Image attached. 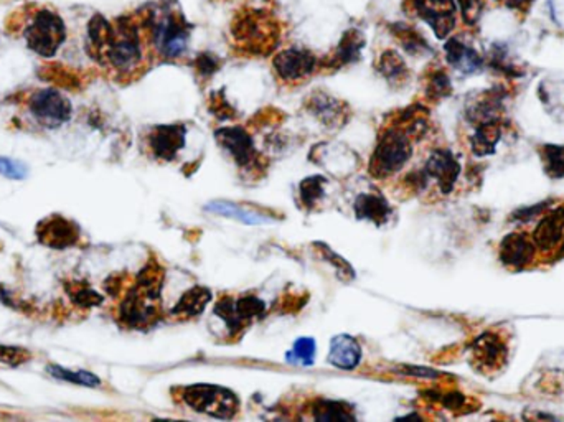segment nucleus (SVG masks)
I'll return each mask as SVG.
<instances>
[{
	"label": "nucleus",
	"instance_id": "nucleus-1",
	"mask_svg": "<svg viewBox=\"0 0 564 422\" xmlns=\"http://www.w3.org/2000/svg\"><path fill=\"white\" fill-rule=\"evenodd\" d=\"M152 20L149 13L144 19L122 17L111 23L108 40L94 58L102 67L110 68L119 78H133L145 67L152 42Z\"/></svg>",
	"mask_w": 564,
	"mask_h": 422
},
{
	"label": "nucleus",
	"instance_id": "nucleus-2",
	"mask_svg": "<svg viewBox=\"0 0 564 422\" xmlns=\"http://www.w3.org/2000/svg\"><path fill=\"white\" fill-rule=\"evenodd\" d=\"M164 272L159 266H147L139 274L133 289L122 297L118 319L129 329L151 327L159 319V297Z\"/></svg>",
	"mask_w": 564,
	"mask_h": 422
},
{
	"label": "nucleus",
	"instance_id": "nucleus-3",
	"mask_svg": "<svg viewBox=\"0 0 564 422\" xmlns=\"http://www.w3.org/2000/svg\"><path fill=\"white\" fill-rule=\"evenodd\" d=\"M413 139L414 135L399 123L395 121L381 134L380 142L370 162V172L376 178L393 177L401 168L410 162L413 156Z\"/></svg>",
	"mask_w": 564,
	"mask_h": 422
},
{
	"label": "nucleus",
	"instance_id": "nucleus-4",
	"mask_svg": "<svg viewBox=\"0 0 564 422\" xmlns=\"http://www.w3.org/2000/svg\"><path fill=\"white\" fill-rule=\"evenodd\" d=\"M233 38L244 50L265 55L271 52L279 38L276 20L261 11H243L236 15L232 27Z\"/></svg>",
	"mask_w": 564,
	"mask_h": 422
},
{
	"label": "nucleus",
	"instance_id": "nucleus-5",
	"mask_svg": "<svg viewBox=\"0 0 564 422\" xmlns=\"http://www.w3.org/2000/svg\"><path fill=\"white\" fill-rule=\"evenodd\" d=\"M25 42L37 55H55L67 38V28L61 17L53 11H40L35 13L34 20L23 30Z\"/></svg>",
	"mask_w": 564,
	"mask_h": 422
},
{
	"label": "nucleus",
	"instance_id": "nucleus-6",
	"mask_svg": "<svg viewBox=\"0 0 564 422\" xmlns=\"http://www.w3.org/2000/svg\"><path fill=\"white\" fill-rule=\"evenodd\" d=\"M182 398L193 411L205 412L208 416L220 418V419L234 418L240 406L238 398L228 389L211 386V385H195V386L185 388Z\"/></svg>",
	"mask_w": 564,
	"mask_h": 422
},
{
	"label": "nucleus",
	"instance_id": "nucleus-7",
	"mask_svg": "<svg viewBox=\"0 0 564 422\" xmlns=\"http://www.w3.org/2000/svg\"><path fill=\"white\" fill-rule=\"evenodd\" d=\"M188 25L180 13H166L160 20H152V42L166 58H177L187 50Z\"/></svg>",
	"mask_w": 564,
	"mask_h": 422
},
{
	"label": "nucleus",
	"instance_id": "nucleus-8",
	"mask_svg": "<svg viewBox=\"0 0 564 422\" xmlns=\"http://www.w3.org/2000/svg\"><path fill=\"white\" fill-rule=\"evenodd\" d=\"M29 111L38 126L55 129L69 119L71 104L55 89H42L30 96Z\"/></svg>",
	"mask_w": 564,
	"mask_h": 422
},
{
	"label": "nucleus",
	"instance_id": "nucleus-9",
	"mask_svg": "<svg viewBox=\"0 0 564 422\" xmlns=\"http://www.w3.org/2000/svg\"><path fill=\"white\" fill-rule=\"evenodd\" d=\"M413 7L439 40L453 34L457 23L455 0H413Z\"/></svg>",
	"mask_w": 564,
	"mask_h": 422
},
{
	"label": "nucleus",
	"instance_id": "nucleus-10",
	"mask_svg": "<svg viewBox=\"0 0 564 422\" xmlns=\"http://www.w3.org/2000/svg\"><path fill=\"white\" fill-rule=\"evenodd\" d=\"M37 238L42 245L53 249H67L78 245L79 228L77 223L69 222L60 215H52L38 223Z\"/></svg>",
	"mask_w": 564,
	"mask_h": 422
},
{
	"label": "nucleus",
	"instance_id": "nucleus-11",
	"mask_svg": "<svg viewBox=\"0 0 564 422\" xmlns=\"http://www.w3.org/2000/svg\"><path fill=\"white\" fill-rule=\"evenodd\" d=\"M472 355L477 367L487 371H497L505 365L509 346L498 334L487 332L480 335L472 345Z\"/></svg>",
	"mask_w": 564,
	"mask_h": 422
},
{
	"label": "nucleus",
	"instance_id": "nucleus-12",
	"mask_svg": "<svg viewBox=\"0 0 564 422\" xmlns=\"http://www.w3.org/2000/svg\"><path fill=\"white\" fill-rule=\"evenodd\" d=\"M273 65L279 78L288 83H296L312 75V71L317 67V60L309 52L286 50L276 55Z\"/></svg>",
	"mask_w": 564,
	"mask_h": 422
},
{
	"label": "nucleus",
	"instance_id": "nucleus-13",
	"mask_svg": "<svg viewBox=\"0 0 564 422\" xmlns=\"http://www.w3.org/2000/svg\"><path fill=\"white\" fill-rule=\"evenodd\" d=\"M536 253V245L525 233H511L500 243V259L510 269L528 266Z\"/></svg>",
	"mask_w": 564,
	"mask_h": 422
},
{
	"label": "nucleus",
	"instance_id": "nucleus-14",
	"mask_svg": "<svg viewBox=\"0 0 564 422\" xmlns=\"http://www.w3.org/2000/svg\"><path fill=\"white\" fill-rule=\"evenodd\" d=\"M185 145V129L182 126H160L149 134V147L157 158L172 160Z\"/></svg>",
	"mask_w": 564,
	"mask_h": 422
},
{
	"label": "nucleus",
	"instance_id": "nucleus-15",
	"mask_svg": "<svg viewBox=\"0 0 564 422\" xmlns=\"http://www.w3.org/2000/svg\"><path fill=\"white\" fill-rule=\"evenodd\" d=\"M424 172L428 174V177H432L437 182L443 193H451L454 183L457 182L461 174V166L449 150H436L429 157Z\"/></svg>",
	"mask_w": 564,
	"mask_h": 422
},
{
	"label": "nucleus",
	"instance_id": "nucleus-16",
	"mask_svg": "<svg viewBox=\"0 0 564 422\" xmlns=\"http://www.w3.org/2000/svg\"><path fill=\"white\" fill-rule=\"evenodd\" d=\"M217 141L232 154L233 158L240 164V166H249L255 162L256 149L253 141L248 134L244 133L240 127H232V129H222L215 134Z\"/></svg>",
	"mask_w": 564,
	"mask_h": 422
},
{
	"label": "nucleus",
	"instance_id": "nucleus-17",
	"mask_svg": "<svg viewBox=\"0 0 564 422\" xmlns=\"http://www.w3.org/2000/svg\"><path fill=\"white\" fill-rule=\"evenodd\" d=\"M564 205L558 207L556 210L550 211L548 215L543 216L542 222L538 223L533 241L536 248L543 251H552L556 246L561 243L564 236Z\"/></svg>",
	"mask_w": 564,
	"mask_h": 422
},
{
	"label": "nucleus",
	"instance_id": "nucleus-18",
	"mask_svg": "<svg viewBox=\"0 0 564 422\" xmlns=\"http://www.w3.org/2000/svg\"><path fill=\"white\" fill-rule=\"evenodd\" d=\"M329 361L340 369H354L362 361V348L352 337L339 335L331 344Z\"/></svg>",
	"mask_w": 564,
	"mask_h": 422
},
{
	"label": "nucleus",
	"instance_id": "nucleus-19",
	"mask_svg": "<svg viewBox=\"0 0 564 422\" xmlns=\"http://www.w3.org/2000/svg\"><path fill=\"white\" fill-rule=\"evenodd\" d=\"M445 58L449 65H453L455 69L462 73H477L484 65L482 56L478 55L474 48L467 46L457 38H451L445 44Z\"/></svg>",
	"mask_w": 564,
	"mask_h": 422
},
{
	"label": "nucleus",
	"instance_id": "nucleus-20",
	"mask_svg": "<svg viewBox=\"0 0 564 422\" xmlns=\"http://www.w3.org/2000/svg\"><path fill=\"white\" fill-rule=\"evenodd\" d=\"M211 300V292L203 288H193L187 290L176 305L174 315L188 319V317H197L201 312L205 311L207 304Z\"/></svg>",
	"mask_w": 564,
	"mask_h": 422
},
{
	"label": "nucleus",
	"instance_id": "nucleus-21",
	"mask_svg": "<svg viewBox=\"0 0 564 422\" xmlns=\"http://www.w3.org/2000/svg\"><path fill=\"white\" fill-rule=\"evenodd\" d=\"M355 210L358 218H364V220H370V222L376 223V224H383L388 222L389 218V205L387 201L383 200L381 197H375V195H362L358 197V200L355 203Z\"/></svg>",
	"mask_w": 564,
	"mask_h": 422
},
{
	"label": "nucleus",
	"instance_id": "nucleus-22",
	"mask_svg": "<svg viewBox=\"0 0 564 422\" xmlns=\"http://www.w3.org/2000/svg\"><path fill=\"white\" fill-rule=\"evenodd\" d=\"M500 137H502V129H500L497 121L478 124L477 133L472 137V149L477 156L494 154Z\"/></svg>",
	"mask_w": 564,
	"mask_h": 422
},
{
	"label": "nucleus",
	"instance_id": "nucleus-23",
	"mask_svg": "<svg viewBox=\"0 0 564 422\" xmlns=\"http://www.w3.org/2000/svg\"><path fill=\"white\" fill-rule=\"evenodd\" d=\"M542 157L544 172L550 177H564V145H544Z\"/></svg>",
	"mask_w": 564,
	"mask_h": 422
},
{
	"label": "nucleus",
	"instance_id": "nucleus-24",
	"mask_svg": "<svg viewBox=\"0 0 564 422\" xmlns=\"http://www.w3.org/2000/svg\"><path fill=\"white\" fill-rule=\"evenodd\" d=\"M362 46H364L362 35L358 34L356 30H350L348 34L343 37L342 42H340L337 52H335L337 63H339V65H345V63L354 61L355 58L358 56V52H360Z\"/></svg>",
	"mask_w": 564,
	"mask_h": 422
},
{
	"label": "nucleus",
	"instance_id": "nucleus-25",
	"mask_svg": "<svg viewBox=\"0 0 564 422\" xmlns=\"http://www.w3.org/2000/svg\"><path fill=\"white\" fill-rule=\"evenodd\" d=\"M210 210L218 213V215L238 218L240 222L248 223V224H259V223L267 222V218L257 215V213L244 211L241 208H238V207H234V205H228V203H213V205H210Z\"/></svg>",
	"mask_w": 564,
	"mask_h": 422
},
{
	"label": "nucleus",
	"instance_id": "nucleus-26",
	"mask_svg": "<svg viewBox=\"0 0 564 422\" xmlns=\"http://www.w3.org/2000/svg\"><path fill=\"white\" fill-rule=\"evenodd\" d=\"M48 371L55 377V378L65 379L75 385H83V386H100V378H96L94 375H91L88 371H71L60 367H48Z\"/></svg>",
	"mask_w": 564,
	"mask_h": 422
},
{
	"label": "nucleus",
	"instance_id": "nucleus-27",
	"mask_svg": "<svg viewBox=\"0 0 564 422\" xmlns=\"http://www.w3.org/2000/svg\"><path fill=\"white\" fill-rule=\"evenodd\" d=\"M380 71L383 73V77L391 81L395 79H403L406 77V67L405 61L399 58L395 52H387L380 60Z\"/></svg>",
	"mask_w": 564,
	"mask_h": 422
},
{
	"label": "nucleus",
	"instance_id": "nucleus-28",
	"mask_svg": "<svg viewBox=\"0 0 564 422\" xmlns=\"http://www.w3.org/2000/svg\"><path fill=\"white\" fill-rule=\"evenodd\" d=\"M314 416L317 421H348V419H354L348 411H345V408L337 402H331V401L319 402L314 410Z\"/></svg>",
	"mask_w": 564,
	"mask_h": 422
},
{
	"label": "nucleus",
	"instance_id": "nucleus-29",
	"mask_svg": "<svg viewBox=\"0 0 564 422\" xmlns=\"http://www.w3.org/2000/svg\"><path fill=\"white\" fill-rule=\"evenodd\" d=\"M234 311H236L238 319L243 322V325H246L265 312V304L256 297H244V299L234 302Z\"/></svg>",
	"mask_w": 564,
	"mask_h": 422
},
{
	"label": "nucleus",
	"instance_id": "nucleus-30",
	"mask_svg": "<svg viewBox=\"0 0 564 422\" xmlns=\"http://www.w3.org/2000/svg\"><path fill=\"white\" fill-rule=\"evenodd\" d=\"M315 355V344L312 338H300L296 344L292 352L289 353V361L299 363V365H312Z\"/></svg>",
	"mask_w": 564,
	"mask_h": 422
},
{
	"label": "nucleus",
	"instance_id": "nucleus-31",
	"mask_svg": "<svg viewBox=\"0 0 564 422\" xmlns=\"http://www.w3.org/2000/svg\"><path fill=\"white\" fill-rule=\"evenodd\" d=\"M428 93H429V96L434 98V100L449 96V94H451V81H449V77H447L445 73H443V71L432 73L429 83H428Z\"/></svg>",
	"mask_w": 564,
	"mask_h": 422
},
{
	"label": "nucleus",
	"instance_id": "nucleus-32",
	"mask_svg": "<svg viewBox=\"0 0 564 422\" xmlns=\"http://www.w3.org/2000/svg\"><path fill=\"white\" fill-rule=\"evenodd\" d=\"M462 20L467 25H476L484 11V0H457Z\"/></svg>",
	"mask_w": 564,
	"mask_h": 422
},
{
	"label": "nucleus",
	"instance_id": "nucleus-33",
	"mask_svg": "<svg viewBox=\"0 0 564 422\" xmlns=\"http://www.w3.org/2000/svg\"><path fill=\"white\" fill-rule=\"evenodd\" d=\"M322 182L323 180L321 177H312L300 185V195H302V200L306 201L307 207H312L315 201L321 199Z\"/></svg>",
	"mask_w": 564,
	"mask_h": 422
},
{
	"label": "nucleus",
	"instance_id": "nucleus-34",
	"mask_svg": "<svg viewBox=\"0 0 564 422\" xmlns=\"http://www.w3.org/2000/svg\"><path fill=\"white\" fill-rule=\"evenodd\" d=\"M27 360H30V353L25 352L22 348L0 345V361L2 363H7V365H12V367H19Z\"/></svg>",
	"mask_w": 564,
	"mask_h": 422
},
{
	"label": "nucleus",
	"instance_id": "nucleus-35",
	"mask_svg": "<svg viewBox=\"0 0 564 422\" xmlns=\"http://www.w3.org/2000/svg\"><path fill=\"white\" fill-rule=\"evenodd\" d=\"M68 292H69L71 299L78 302L79 305L91 307V305H98V304L102 302V297H101L100 294H96L93 289H85V288L78 286L77 289H69Z\"/></svg>",
	"mask_w": 564,
	"mask_h": 422
},
{
	"label": "nucleus",
	"instance_id": "nucleus-36",
	"mask_svg": "<svg viewBox=\"0 0 564 422\" xmlns=\"http://www.w3.org/2000/svg\"><path fill=\"white\" fill-rule=\"evenodd\" d=\"M0 175H5L9 178H23L25 177V167L17 160L0 157Z\"/></svg>",
	"mask_w": 564,
	"mask_h": 422
},
{
	"label": "nucleus",
	"instance_id": "nucleus-37",
	"mask_svg": "<svg viewBox=\"0 0 564 422\" xmlns=\"http://www.w3.org/2000/svg\"><path fill=\"white\" fill-rule=\"evenodd\" d=\"M548 205H550V201H543L540 205H535V207L527 208V210L517 211V213L513 215V218H515V220H521V222H525V220L528 222L533 215H538V213H542L543 210H546Z\"/></svg>",
	"mask_w": 564,
	"mask_h": 422
},
{
	"label": "nucleus",
	"instance_id": "nucleus-38",
	"mask_svg": "<svg viewBox=\"0 0 564 422\" xmlns=\"http://www.w3.org/2000/svg\"><path fill=\"white\" fill-rule=\"evenodd\" d=\"M494 2L507 7L510 11L527 12L530 9L533 0H494Z\"/></svg>",
	"mask_w": 564,
	"mask_h": 422
},
{
	"label": "nucleus",
	"instance_id": "nucleus-39",
	"mask_svg": "<svg viewBox=\"0 0 564 422\" xmlns=\"http://www.w3.org/2000/svg\"><path fill=\"white\" fill-rule=\"evenodd\" d=\"M197 67L203 75H210L217 69V61L210 55H201L197 61Z\"/></svg>",
	"mask_w": 564,
	"mask_h": 422
},
{
	"label": "nucleus",
	"instance_id": "nucleus-40",
	"mask_svg": "<svg viewBox=\"0 0 564 422\" xmlns=\"http://www.w3.org/2000/svg\"><path fill=\"white\" fill-rule=\"evenodd\" d=\"M405 373L413 375V377H422V378H436V377H439L437 371H432V369H428V368H405Z\"/></svg>",
	"mask_w": 564,
	"mask_h": 422
},
{
	"label": "nucleus",
	"instance_id": "nucleus-41",
	"mask_svg": "<svg viewBox=\"0 0 564 422\" xmlns=\"http://www.w3.org/2000/svg\"><path fill=\"white\" fill-rule=\"evenodd\" d=\"M564 256V246L561 248V253H560V257H563Z\"/></svg>",
	"mask_w": 564,
	"mask_h": 422
}]
</instances>
